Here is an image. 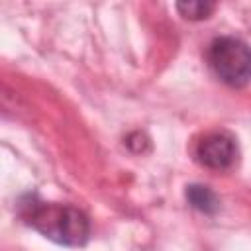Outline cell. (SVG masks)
<instances>
[{"label":"cell","mask_w":251,"mask_h":251,"mask_svg":"<svg viewBox=\"0 0 251 251\" xmlns=\"http://www.w3.org/2000/svg\"><path fill=\"white\" fill-rule=\"evenodd\" d=\"M25 220L45 237L69 247L84 245L90 233L86 216L73 206L53 202H31L27 206Z\"/></svg>","instance_id":"1"},{"label":"cell","mask_w":251,"mask_h":251,"mask_svg":"<svg viewBox=\"0 0 251 251\" xmlns=\"http://www.w3.org/2000/svg\"><path fill=\"white\" fill-rule=\"evenodd\" d=\"M210 65L229 86H245L251 75V55L245 41L237 37H218L210 45Z\"/></svg>","instance_id":"2"},{"label":"cell","mask_w":251,"mask_h":251,"mask_svg":"<svg viewBox=\"0 0 251 251\" xmlns=\"http://www.w3.org/2000/svg\"><path fill=\"white\" fill-rule=\"evenodd\" d=\"M198 159L210 169H227L235 159V143L226 133L206 135L198 145Z\"/></svg>","instance_id":"3"},{"label":"cell","mask_w":251,"mask_h":251,"mask_svg":"<svg viewBox=\"0 0 251 251\" xmlns=\"http://www.w3.org/2000/svg\"><path fill=\"white\" fill-rule=\"evenodd\" d=\"M186 200L190 202V206L198 212L204 214H214L220 208V200L214 194V190H210L208 186L202 184H190L186 188Z\"/></svg>","instance_id":"4"},{"label":"cell","mask_w":251,"mask_h":251,"mask_svg":"<svg viewBox=\"0 0 251 251\" xmlns=\"http://www.w3.org/2000/svg\"><path fill=\"white\" fill-rule=\"evenodd\" d=\"M176 10L186 20H204L212 14L214 4L204 0H184V2H176Z\"/></svg>","instance_id":"5"}]
</instances>
